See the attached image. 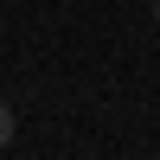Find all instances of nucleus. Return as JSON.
<instances>
[{"label":"nucleus","instance_id":"2","mask_svg":"<svg viewBox=\"0 0 160 160\" xmlns=\"http://www.w3.org/2000/svg\"><path fill=\"white\" fill-rule=\"evenodd\" d=\"M154 19H160V0H154Z\"/></svg>","mask_w":160,"mask_h":160},{"label":"nucleus","instance_id":"1","mask_svg":"<svg viewBox=\"0 0 160 160\" xmlns=\"http://www.w3.org/2000/svg\"><path fill=\"white\" fill-rule=\"evenodd\" d=\"M7 141H13V109L0 102V148H7Z\"/></svg>","mask_w":160,"mask_h":160}]
</instances>
